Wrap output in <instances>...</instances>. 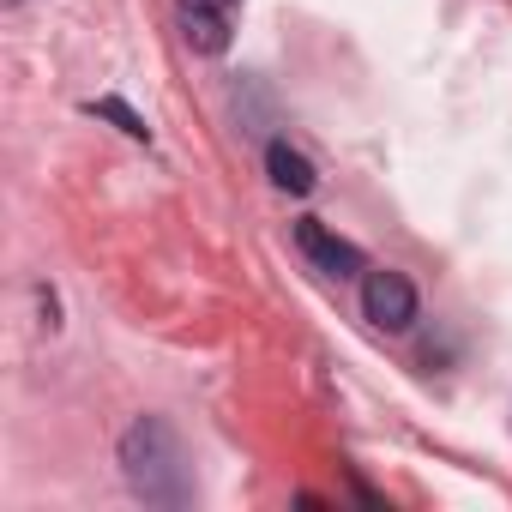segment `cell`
<instances>
[{
	"mask_svg": "<svg viewBox=\"0 0 512 512\" xmlns=\"http://www.w3.org/2000/svg\"><path fill=\"white\" fill-rule=\"evenodd\" d=\"M121 470H127V482H133V494L151 500V506H181V500L193 494V482H187V452H181V440H175V428H169L163 416H139V422L121 434Z\"/></svg>",
	"mask_w": 512,
	"mask_h": 512,
	"instance_id": "6da1fadb",
	"label": "cell"
},
{
	"mask_svg": "<svg viewBox=\"0 0 512 512\" xmlns=\"http://www.w3.org/2000/svg\"><path fill=\"white\" fill-rule=\"evenodd\" d=\"M362 314L380 332H404L416 320V290L404 272H362Z\"/></svg>",
	"mask_w": 512,
	"mask_h": 512,
	"instance_id": "7a4b0ae2",
	"label": "cell"
},
{
	"mask_svg": "<svg viewBox=\"0 0 512 512\" xmlns=\"http://www.w3.org/2000/svg\"><path fill=\"white\" fill-rule=\"evenodd\" d=\"M296 241H302L308 260H314L320 272H332V278H356V272H368V266H362V247L344 241V235H332L320 217H302V223H296Z\"/></svg>",
	"mask_w": 512,
	"mask_h": 512,
	"instance_id": "3957f363",
	"label": "cell"
},
{
	"mask_svg": "<svg viewBox=\"0 0 512 512\" xmlns=\"http://www.w3.org/2000/svg\"><path fill=\"white\" fill-rule=\"evenodd\" d=\"M266 169H272V187H284V193H314V163H308L290 139H272V145H266Z\"/></svg>",
	"mask_w": 512,
	"mask_h": 512,
	"instance_id": "277c9868",
	"label": "cell"
},
{
	"mask_svg": "<svg viewBox=\"0 0 512 512\" xmlns=\"http://www.w3.org/2000/svg\"><path fill=\"white\" fill-rule=\"evenodd\" d=\"M181 37L199 55H223L229 49V13H193V7H181Z\"/></svg>",
	"mask_w": 512,
	"mask_h": 512,
	"instance_id": "5b68a950",
	"label": "cell"
},
{
	"mask_svg": "<svg viewBox=\"0 0 512 512\" xmlns=\"http://www.w3.org/2000/svg\"><path fill=\"white\" fill-rule=\"evenodd\" d=\"M91 115H103V121H115L127 139H151V127H145V115H133L121 97H103V103H91Z\"/></svg>",
	"mask_w": 512,
	"mask_h": 512,
	"instance_id": "8992f818",
	"label": "cell"
},
{
	"mask_svg": "<svg viewBox=\"0 0 512 512\" xmlns=\"http://www.w3.org/2000/svg\"><path fill=\"white\" fill-rule=\"evenodd\" d=\"M181 7H193V13H229L235 0H181Z\"/></svg>",
	"mask_w": 512,
	"mask_h": 512,
	"instance_id": "52a82bcc",
	"label": "cell"
},
{
	"mask_svg": "<svg viewBox=\"0 0 512 512\" xmlns=\"http://www.w3.org/2000/svg\"><path fill=\"white\" fill-rule=\"evenodd\" d=\"M13 7H19V0H13Z\"/></svg>",
	"mask_w": 512,
	"mask_h": 512,
	"instance_id": "ba28073f",
	"label": "cell"
}]
</instances>
